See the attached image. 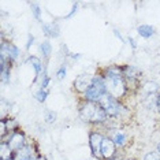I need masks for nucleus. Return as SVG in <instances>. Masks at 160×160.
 Listing matches in <instances>:
<instances>
[{"mask_svg":"<svg viewBox=\"0 0 160 160\" xmlns=\"http://www.w3.org/2000/svg\"><path fill=\"white\" fill-rule=\"evenodd\" d=\"M99 72L105 79V86H107V93L118 100L125 101V99L130 94L127 83L122 75L121 64H107L101 67Z\"/></svg>","mask_w":160,"mask_h":160,"instance_id":"1","label":"nucleus"},{"mask_svg":"<svg viewBox=\"0 0 160 160\" xmlns=\"http://www.w3.org/2000/svg\"><path fill=\"white\" fill-rule=\"evenodd\" d=\"M99 103L101 107L104 108L105 114H107L110 121L118 123V125H121V126H123L129 121H132L133 112L125 101L115 99V97H112L111 94L107 93L101 97V100Z\"/></svg>","mask_w":160,"mask_h":160,"instance_id":"2","label":"nucleus"},{"mask_svg":"<svg viewBox=\"0 0 160 160\" xmlns=\"http://www.w3.org/2000/svg\"><path fill=\"white\" fill-rule=\"evenodd\" d=\"M78 116L83 123L89 125L92 129H100L110 121L100 103L85 101L81 99L78 101Z\"/></svg>","mask_w":160,"mask_h":160,"instance_id":"3","label":"nucleus"},{"mask_svg":"<svg viewBox=\"0 0 160 160\" xmlns=\"http://www.w3.org/2000/svg\"><path fill=\"white\" fill-rule=\"evenodd\" d=\"M122 67V75L127 83L130 94L140 93L141 85H142V75L144 72L140 67L134 66V64H121Z\"/></svg>","mask_w":160,"mask_h":160,"instance_id":"4","label":"nucleus"},{"mask_svg":"<svg viewBox=\"0 0 160 160\" xmlns=\"http://www.w3.org/2000/svg\"><path fill=\"white\" fill-rule=\"evenodd\" d=\"M107 94V86H105V79L104 77L100 74L99 71L94 74L93 82L92 85L89 86V89L86 90L82 96H79L81 100L85 101H94V103H99L101 100V97Z\"/></svg>","mask_w":160,"mask_h":160,"instance_id":"5","label":"nucleus"},{"mask_svg":"<svg viewBox=\"0 0 160 160\" xmlns=\"http://www.w3.org/2000/svg\"><path fill=\"white\" fill-rule=\"evenodd\" d=\"M21 55H22V52H21L19 47L15 42H12L11 40L2 38V42H0V59L8 62L14 66L19 60Z\"/></svg>","mask_w":160,"mask_h":160,"instance_id":"6","label":"nucleus"},{"mask_svg":"<svg viewBox=\"0 0 160 160\" xmlns=\"http://www.w3.org/2000/svg\"><path fill=\"white\" fill-rule=\"evenodd\" d=\"M104 134L114 141V144L116 145V148H118L119 151H125L130 145V142H132V137H130L129 132H126V130L123 129V126L111 127V129L105 130Z\"/></svg>","mask_w":160,"mask_h":160,"instance_id":"7","label":"nucleus"},{"mask_svg":"<svg viewBox=\"0 0 160 160\" xmlns=\"http://www.w3.org/2000/svg\"><path fill=\"white\" fill-rule=\"evenodd\" d=\"M105 134L101 132L100 129H90L89 132V147L90 152H92L93 158H96L97 160H101V144H103Z\"/></svg>","mask_w":160,"mask_h":160,"instance_id":"8","label":"nucleus"},{"mask_svg":"<svg viewBox=\"0 0 160 160\" xmlns=\"http://www.w3.org/2000/svg\"><path fill=\"white\" fill-rule=\"evenodd\" d=\"M94 78V74L92 72H81L79 75L75 77V79L72 81V89L78 96H82L86 90L89 89V86L92 85Z\"/></svg>","mask_w":160,"mask_h":160,"instance_id":"9","label":"nucleus"},{"mask_svg":"<svg viewBox=\"0 0 160 160\" xmlns=\"http://www.w3.org/2000/svg\"><path fill=\"white\" fill-rule=\"evenodd\" d=\"M38 155H41L38 149V145L36 142H28V145H25L23 148H21L19 151L14 152V160H29V159H33L37 158Z\"/></svg>","mask_w":160,"mask_h":160,"instance_id":"10","label":"nucleus"},{"mask_svg":"<svg viewBox=\"0 0 160 160\" xmlns=\"http://www.w3.org/2000/svg\"><path fill=\"white\" fill-rule=\"evenodd\" d=\"M4 141L10 145V147H11V149L14 152L19 151L21 148H23L25 145H28V142H29L28 137H26V133H25L22 129H19V130H17V132L11 133Z\"/></svg>","mask_w":160,"mask_h":160,"instance_id":"11","label":"nucleus"},{"mask_svg":"<svg viewBox=\"0 0 160 160\" xmlns=\"http://www.w3.org/2000/svg\"><path fill=\"white\" fill-rule=\"evenodd\" d=\"M118 151L119 149L116 148L114 141L108 136H105L103 140V144H101V160H110V159L116 158L119 155Z\"/></svg>","mask_w":160,"mask_h":160,"instance_id":"12","label":"nucleus"},{"mask_svg":"<svg viewBox=\"0 0 160 160\" xmlns=\"http://www.w3.org/2000/svg\"><path fill=\"white\" fill-rule=\"evenodd\" d=\"M28 63L33 67V70H34V82H37L38 79L41 78V75L44 74V72H47L45 62L42 59H40V58L36 56V55H29L28 56Z\"/></svg>","mask_w":160,"mask_h":160,"instance_id":"13","label":"nucleus"},{"mask_svg":"<svg viewBox=\"0 0 160 160\" xmlns=\"http://www.w3.org/2000/svg\"><path fill=\"white\" fill-rule=\"evenodd\" d=\"M41 30H42V34L48 40H55L60 36V26L55 21H53V22L41 23Z\"/></svg>","mask_w":160,"mask_h":160,"instance_id":"14","label":"nucleus"},{"mask_svg":"<svg viewBox=\"0 0 160 160\" xmlns=\"http://www.w3.org/2000/svg\"><path fill=\"white\" fill-rule=\"evenodd\" d=\"M11 74H12V64L8 62L0 59V81L3 85L11 82Z\"/></svg>","mask_w":160,"mask_h":160,"instance_id":"15","label":"nucleus"},{"mask_svg":"<svg viewBox=\"0 0 160 160\" xmlns=\"http://www.w3.org/2000/svg\"><path fill=\"white\" fill-rule=\"evenodd\" d=\"M136 32H137V34L140 36L141 38H145V40H151V38H153L156 36V28L152 26V25H148V23L138 25Z\"/></svg>","mask_w":160,"mask_h":160,"instance_id":"16","label":"nucleus"},{"mask_svg":"<svg viewBox=\"0 0 160 160\" xmlns=\"http://www.w3.org/2000/svg\"><path fill=\"white\" fill-rule=\"evenodd\" d=\"M142 92L145 96H153V94H158L160 92V85L156 81H144L142 85H141V90L140 93Z\"/></svg>","mask_w":160,"mask_h":160,"instance_id":"17","label":"nucleus"},{"mask_svg":"<svg viewBox=\"0 0 160 160\" xmlns=\"http://www.w3.org/2000/svg\"><path fill=\"white\" fill-rule=\"evenodd\" d=\"M38 49L42 55V60L47 63V62L49 60V58L52 56V44H51V41L48 38L42 40V41L38 44Z\"/></svg>","mask_w":160,"mask_h":160,"instance_id":"18","label":"nucleus"},{"mask_svg":"<svg viewBox=\"0 0 160 160\" xmlns=\"http://www.w3.org/2000/svg\"><path fill=\"white\" fill-rule=\"evenodd\" d=\"M0 121H2V122L6 125V129H7V132H8V136H10L11 133H14V132H17V130L21 129L19 122H18L15 118H12V116H7V118H4V116H3Z\"/></svg>","mask_w":160,"mask_h":160,"instance_id":"19","label":"nucleus"},{"mask_svg":"<svg viewBox=\"0 0 160 160\" xmlns=\"http://www.w3.org/2000/svg\"><path fill=\"white\" fill-rule=\"evenodd\" d=\"M14 158V151L6 141H0V160H7Z\"/></svg>","mask_w":160,"mask_h":160,"instance_id":"20","label":"nucleus"},{"mask_svg":"<svg viewBox=\"0 0 160 160\" xmlns=\"http://www.w3.org/2000/svg\"><path fill=\"white\" fill-rule=\"evenodd\" d=\"M48 94H49V90L38 88L34 92V99H36V101H38L40 104H44L47 101V99H48Z\"/></svg>","mask_w":160,"mask_h":160,"instance_id":"21","label":"nucleus"},{"mask_svg":"<svg viewBox=\"0 0 160 160\" xmlns=\"http://www.w3.org/2000/svg\"><path fill=\"white\" fill-rule=\"evenodd\" d=\"M30 11H32V15L34 17V19L36 21H38V22H41V14H42V10H41V7H40L38 3H30Z\"/></svg>","mask_w":160,"mask_h":160,"instance_id":"22","label":"nucleus"},{"mask_svg":"<svg viewBox=\"0 0 160 160\" xmlns=\"http://www.w3.org/2000/svg\"><path fill=\"white\" fill-rule=\"evenodd\" d=\"M56 118H58V114L52 110H47L44 112V122L48 123V125H52V123L56 122Z\"/></svg>","mask_w":160,"mask_h":160,"instance_id":"23","label":"nucleus"},{"mask_svg":"<svg viewBox=\"0 0 160 160\" xmlns=\"http://www.w3.org/2000/svg\"><path fill=\"white\" fill-rule=\"evenodd\" d=\"M66 75H67V66L63 63L58 67V70L55 72V77H56V79H59V81H63V79L66 78Z\"/></svg>","mask_w":160,"mask_h":160,"instance_id":"24","label":"nucleus"},{"mask_svg":"<svg viewBox=\"0 0 160 160\" xmlns=\"http://www.w3.org/2000/svg\"><path fill=\"white\" fill-rule=\"evenodd\" d=\"M49 83H51V77L48 75V72H44V74L41 75V78H40V86L38 88L49 90Z\"/></svg>","mask_w":160,"mask_h":160,"instance_id":"25","label":"nucleus"},{"mask_svg":"<svg viewBox=\"0 0 160 160\" xmlns=\"http://www.w3.org/2000/svg\"><path fill=\"white\" fill-rule=\"evenodd\" d=\"M141 160H160V155L156 149H152V151H148Z\"/></svg>","mask_w":160,"mask_h":160,"instance_id":"26","label":"nucleus"},{"mask_svg":"<svg viewBox=\"0 0 160 160\" xmlns=\"http://www.w3.org/2000/svg\"><path fill=\"white\" fill-rule=\"evenodd\" d=\"M33 42H34V36L29 33V34H28V42H26V51L30 49V47L33 45Z\"/></svg>","mask_w":160,"mask_h":160,"instance_id":"27","label":"nucleus"},{"mask_svg":"<svg viewBox=\"0 0 160 160\" xmlns=\"http://www.w3.org/2000/svg\"><path fill=\"white\" fill-rule=\"evenodd\" d=\"M155 111L160 114V92L156 94V99H155Z\"/></svg>","mask_w":160,"mask_h":160,"instance_id":"28","label":"nucleus"},{"mask_svg":"<svg viewBox=\"0 0 160 160\" xmlns=\"http://www.w3.org/2000/svg\"><path fill=\"white\" fill-rule=\"evenodd\" d=\"M110 160H130L129 158H126V156H122V155H118L116 158H114V159H110Z\"/></svg>","mask_w":160,"mask_h":160,"instance_id":"29","label":"nucleus"},{"mask_svg":"<svg viewBox=\"0 0 160 160\" xmlns=\"http://www.w3.org/2000/svg\"><path fill=\"white\" fill-rule=\"evenodd\" d=\"M129 42L132 44L133 48H137V44H136V40H134L133 37H129Z\"/></svg>","mask_w":160,"mask_h":160,"instance_id":"30","label":"nucleus"},{"mask_svg":"<svg viewBox=\"0 0 160 160\" xmlns=\"http://www.w3.org/2000/svg\"><path fill=\"white\" fill-rule=\"evenodd\" d=\"M155 149L159 152V155H160V141H158V144H156V147H155Z\"/></svg>","mask_w":160,"mask_h":160,"instance_id":"31","label":"nucleus"},{"mask_svg":"<svg viewBox=\"0 0 160 160\" xmlns=\"http://www.w3.org/2000/svg\"><path fill=\"white\" fill-rule=\"evenodd\" d=\"M36 160H47V158H45V156H42V155H40V156H38V158L36 159Z\"/></svg>","mask_w":160,"mask_h":160,"instance_id":"32","label":"nucleus"},{"mask_svg":"<svg viewBox=\"0 0 160 160\" xmlns=\"http://www.w3.org/2000/svg\"><path fill=\"white\" fill-rule=\"evenodd\" d=\"M7 160H14V159H7Z\"/></svg>","mask_w":160,"mask_h":160,"instance_id":"33","label":"nucleus"}]
</instances>
